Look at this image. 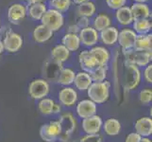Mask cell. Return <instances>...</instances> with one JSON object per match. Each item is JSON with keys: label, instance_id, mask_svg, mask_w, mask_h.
Segmentation results:
<instances>
[{"label": "cell", "instance_id": "cell-1", "mask_svg": "<svg viewBox=\"0 0 152 142\" xmlns=\"http://www.w3.org/2000/svg\"><path fill=\"white\" fill-rule=\"evenodd\" d=\"M111 86V82L106 80L99 82H93L92 85L87 89L89 99H91L96 104H102L106 102L110 98Z\"/></svg>", "mask_w": 152, "mask_h": 142}, {"label": "cell", "instance_id": "cell-2", "mask_svg": "<svg viewBox=\"0 0 152 142\" xmlns=\"http://www.w3.org/2000/svg\"><path fill=\"white\" fill-rule=\"evenodd\" d=\"M124 51V57L126 60V64L132 65L137 67L146 66L150 64L152 59L151 51H143L136 50L134 49H130Z\"/></svg>", "mask_w": 152, "mask_h": 142}, {"label": "cell", "instance_id": "cell-3", "mask_svg": "<svg viewBox=\"0 0 152 142\" xmlns=\"http://www.w3.org/2000/svg\"><path fill=\"white\" fill-rule=\"evenodd\" d=\"M41 22L42 25L45 26L46 28H48L54 32L62 28L64 24V17L61 13L53 9H49L46 10V12L41 19Z\"/></svg>", "mask_w": 152, "mask_h": 142}, {"label": "cell", "instance_id": "cell-4", "mask_svg": "<svg viewBox=\"0 0 152 142\" xmlns=\"http://www.w3.org/2000/svg\"><path fill=\"white\" fill-rule=\"evenodd\" d=\"M142 79V74H141L140 68L126 64L125 71H124V86L129 91L134 90L138 87Z\"/></svg>", "mask_w": 152, "mask_h": 142}, {"label": "cell", "instance_id": "cell-5", "mask_svg": "<svg viewBox=\"0 0 152 142\" xmlns=\"http://www.w3.org/2000/svg\"><path fill=\"white\" fill-rule=\"evenodd\" d=\"M61 128V135L60 138L62 142L68 141V138L73 135L77 129V120L73 114L66 112L61 115L60 119L58 120Z\"/></svg>", "mask_w": 152, "mask_h": 142}, {"label": "cell", "instance_id": "cell-6", "mask_svg": "<svg viewBox=\"0 0 152 142\" xmlns=\"http://www.w3.org/2000/svg\"><path fill=\"white\" fill-rule=\"evenodd\" d=\"M50 91L48 82L45 79H36L28 85V94L33 99H40L46 98Z\"/></svg>", "mask_w": 152, "mask_h": 142}, {"label": "cell", "instance_id": "cell-7", "mask_svg": "<svg viewBox=\"0 0 152 142\" xmlns=\"http://www.w3.org/2000/svg\"><path fill=\"white\" fill-rule=\"evenodd\" d=\"M61 128L59 121H51L43 124L40 128V136L45 142H54L60 138Z\"/></svg>", "mask_w": 152, "mask_h": 142}, {"label": "cell", "instance_id": "cell-8", "mask_svg": "<svg viewBox=\"0 0 152 142\" xmlns=\"http://www.w3.org/2000/svg\"><path fill=\"white\" fill-rule=\"evenodd\" d=\"M4 49L10 53H15L19 51L23 46V38L20 34L10 31L8 34L4 35L2 41Z\"/></svg>", "mask_w": 152, "mask_h": 142}, {"label": "cell", "instance_id": "cell-9", "mask_svg": "<svg viewBox=\"0 0 152 142\" xmlns=\"http://www.w3.org/2000/svg\"><path fill=\"white\" fill-rule=\"evenodd\" d=\"M103 120L100 116L94 115L87 118H83L81 122L82 130L86 135L99 134L102 129Z\"/></svg>", "mask_w": 152, "mask_h": 142}, {"label": "cell", "instance_id": "cell-10", "mask_svg": "<svg viewBox=\"0 0 152 142\" xmlns=\"http://www.w3.org/2000/svg\"><path fill=\"white\" fill-rule=\"evenodd\" d=\"M97 111V104H96L91 99H86L77 102L76 113L80 118H87L92 117L94 115H96Z\"/></svg>", "mask_w": 152, "mask_h": 142}, {"label": "cell", "instance_id": "cell-11", "mask_svg": "<svg viewBox=\"0 0 152 142\" xmlns=\"http://www.w3.org/2000/svg\"><path fill=\"white\" fill-rule=\"evenodd\" d=\"M27 8L21 3H14L8 10V20L12 25H19L27 15Z\"/></svg>", "mask_w": 152, "mask_h": 142}, {"label": "cell", "instance_id": "cell-12", "mask_svg": "<svg viewBox=\"0 0 152 142\" xmlns=\"http://www.w3.org/2000/svg\"><path fill=\"white\" fill-rule=\"evenodd\" d=\"M78 37L80 40V44L87 47H93L98 43L99 32L93 27H87L80 30Z\"/></svg>", "mask_w": 152, "mask_h": 142}, {"label": "cell", "instance_id": "cell-13", "mask_svg": "<svg viewBox=\"0 0 152 142\" xmlns=\"http://www.w3.org/2000/svg\"><path fill=\"white\" fill-rule=\"evenodd\" d=\"M78 95L75 88L64 86L59 92V102L65 107H72L77 102Z\"/></svg>", "mask_w": 152, "mask_h": 142}, {"label": "cell", "instance_id": "cell-14", "mask_svg": "<svg viewBox=\"0 0 152 142\" xmlns=\"http://www.w3.org/2000/svg\"><path fill=\"white\" fill-rule=\"evenodd\" d=\"M136 36L137 34L132 29H123L118 32L117 43L122 47L123 50L133 49Z\"/></svg>", "mask_w": 152, "mask_h": 142}, {"label": "cell", "instance_id": "cell-15", "mask_svg": "<svg viewBox=\"0 0 152 142\" xmlns=\"http://www.w3.org/2000/svg\"><path fill=\"white\" fill-rule=\"evenodd\" d=\"M62 64L53 59H50L45 64L44 66V76L49 81L57 82L60 72L62 69Z\"/></svg>", "mask_w": 152, "mask_h": 142}, {"label": "cell", "instance_id": "cell-16", "mask_svg": "<svg viewBox=\"0 0 152 142\" xmlns=\"http://www.w3.org/2000/svg\"><path fill=\"white\" fill-rule=\"evenodd\" d=\"M134 132L142 138H148L152 135V118L150 117H143L136 120L134 124Z\"/></svg>", "mask_w": 152, "mask_h": 142}, {"label": "cell", "instance_id": "cell-17", "mask_svg": "<svg viewBox=\"0 0 152 142\" xmlns=\"http://www.w3.org/2000/svg\"><path fill=\"white\" fill-rule=\"evenodd\" d=\"M90 52L96 59L97 65H108V63L111 59V53L105 46H95L91 47Z\"/></svg>", "mask_w": 152, "mask_h": 142}, {"label": "cell", "instance_id": "cell-18", "mask_svg": "<svg viewBox=\"0 0 152 142\" xmlns=\"http://www.w3.org/2000/svg\"><path fill=\"white\" fill-rule=\"evenodd\" d=\"M78 63L82 71L89 72L97 65L96 59L94 58L90 50H83L78 54Z\"/></svg>", "mask_w": 152, "mask_h": 142}, {"label": "cell", "instance_id": "cell-19", "mask_svg": "<svg viewBox=\"0 0 152 142\" xmlns=\"http://www.w3.org/2000/svg\"><path fill=\"white\" fill-rule=\"evenodd\" d=\"M119 30L115 27H109L99 32V39L106 46H113L117 43Z\"/></svg>", "mask_w": 152, "mask_h": 142}, {"label": "cell", "instance_id": "cell-20", "mask_svg": "<svg viewBox=\"0 0 152 142\" xmlns=\"http://www.w3.org/2000/svg\"><path fill=\"white\" fill-rule=\"evenodd\" d=\"M129 8L132 10L133 20L148 19L151 15L148 5L145 3H133Z\"/></svg>", "mask_w": 152, "mask_h": 142}, {"label": "cell", "instance_id": "cell-21", "mask_svg": "<svg viewBox=\"0 0 152 142\" xmlns=\"http://www.w3.org/2000/svg\"><path fill=\"white\" fill-rule=\"evenodd\" d=\"M53 33L54 32L51 29L41 24L34 29L32 32V37L36 43L43 44L45 42H48L49 39H51L52 36H53Z\"/></svg>", "mask_w": 152, "mask_h": 142}, {"label": "cell", "instance_id": "cell-22", "mask_svg": "<svg viewBox=\"0 0 152 142\" xmlns=\"http://www.w3.org/2000/svg\"><path fill=\"white\" fill-rule=\"evenodd\" d=\"M92 82L93 81L90 75L88 74V72L80 71L76 73L75 80H74V82H73V85H75L76 89H77V90L87 91V89L92 85Z\"/></svg>", "mask_w": 152, "mask_h": 142}, {"label": "cell", "instance_id": "cell-23", "mask_svg": "<svg viewBox=\"0 0 152 142\" xmlns=\"http://www.w3.org/2000/svg\"><path fill=\"white\" fill-rule=\"evenodd\" d=\"M122 125L118 119L114 118H110L106 119L102 124V129L104 133L109 136H115L121 132Z\"/></svg>", "mask_w": 152, "mask_h": 142}, {"label": "cell", "instance_id": "cell-24", "mask_svg": "<svg viewBox=\"0 0 152 142\" xmlns=\"http://www.w3.org/2000/svg\"><path fill=\"white\" fill-rule=\"evenodd\" d=\"M133 49L136 50L151 51L152 50V34H137Z\"/></svg>", "mask_w": 152, "mask_h": 142}, {"label": "cell", "instance_id": "cell-25", "mask_svg": "<svg viewBox=\"0 0 152 142\" xmlns=\"http://www.w3.org/2000/svg\"><path fill=\"white\" fill-rule=\"evenodd\" d=\"M115 18H116L118 24L122 26H129L130 24H132L133 22L132 10H130V8L128 6H124L116 10Z\"/></svg>", "mask_w": 152, "mask_h": 142}, {"label": "cell", "instance_id": "cell-26", "mask_svg": "<svg viewBox=\"0 0 152 142\" xmlns=\"http://www.w3.org/2000/svg\"><path fill=\"white\" fill-rule=\"evenodd\" d=\"M61 45H64L66 49L71 51H77L80 46V40L78 34L67 32L61 40Z\"/></svg>", "mask_w": 152, "mask_h": 142}, {"label": "cell", "instance_id": "cell-27", "mask_svg": "<svg viewBox=\"0 0 152 142\" xmlns=\"http://www.w3.org/2000/svg\"><path fill=\"white\" fill-rule=\"evenodd\" d=\"M76 73L70 67H64L60 72L57 82L62 86H70L75 80Z\"/></svg>", "mask_w": 152, "mask_h": 142}, {"label": "cell", "instance_id": "cell-28", "mask_svg": "<svg viewBox=\"0 0 152 142\" xmlns=\"http://www.w3.org/2000/svg\"><path fill=\"white\" fill-rule=\"evenodd\" d=\"M70 53L71 52L68 50L64 45H57L54 46L51 50V57L52 59L61 63L64 64V62H66L70 58Z\"/></svg>", "mask_w": 152, "mask_h": 142}, {"label": "cell", "instance_id": "cell-29", "mask_svg": "<svg viewBox=\"0 0 152 142\" xmlns=\"http://www.w3.org/2000/svg\"><path fill=\"white\" fill-rule=\"evenodd\" d=\"M152 24L149 19H138L132 22V29L136 34H148L150 32Z\"/></svg>", "mask_w": 152, "mask_h": 142}, {"label": "cell", "instance_id": "cell-30", "mask_svg": "<svg viewBox=\"0 0 152 142\" xmlns=\"http://www.w3.org/2000/svg\"><path fill=\"white\" fill-rule=\"evenodd\" d=\"M46 5L44 3H36V4H31L28 10H27L28 14L29 15L30 18H32L33 20L41 21L43 15L46 12Z\"/></svg>", "mask_w": 152, "mask_h": 142}, {"label": "cell", "instance_id": "cell-31", "mask_svg": "<svg viewBox=\"0 0 152 142\" xmlns=\"http://www.w3.org/2000/svg\"><path fill=\"white\" fill-rule=\"evenodd\" d=\"M93 82H99L106 80L108 75V66L107 65H96L92 70L88 72Z\"/></svg>", "mask_w": 152, "mask_h": 142}, {"label": "cell", "instance_id": "cell-32", "mask_svg": "<svg viewBox=\"0 0 152 142\" xmlns=\"http://www.w3.org/2000/svg\"><path fill=\"white\" fill-rule=\"evenodd\" d=\"M111 24H112L111 18H110L107 14L100 13V14L96 15L95 19H94L93 28L96 31H98V32H100V31H102L103 29L111 27Z\"/></svg>", "mask_w": 152, "mask_h": 142}, {"label": "cell", "instance_id": "cell-33", "mask_svg": "<svg viewBox=\"0 0 152 142\" xmlns=\"http://www.w3.org/2000/svg\"><path fill=\"white\" fill-rule=\"evenodd\" d=\"M96 5L94 4L92 1H87V2L81 3V4L78 5L77 13L80 16L90 18L96 13Z\"/></svg>", "mask_w": 152, "mask_h": 142}, {"label": "cell", "instance_id": "cell-34", "mask_svg": "<svg viewBox=\"0 0 152 142\" xmlns=\"http://www.w3.org/2000/svg\"><path fill=\"white\" fill-rule=\"evenodd\" d=\"M56 102L52 99L44 98L39 101L38 102V109L42 115L50 116L52 115V110H53L54 104Z\"/></svg>", "mask_w": 152, "mask_h": 142}, {"label": "cell", "instance_id": "cell-35", "mask_svg": "<svg viewBox=\"0 0 152 142\" xmlns=\"http://www.w3.org/2000/svg\"><path fill=\"white\" fill-rule=\"evenodd\" d=\"M71 3H72L71 0H50L49 1L51 9L56 10L61 13H65L69 10Z\"/></svg>", "mask_w": 152, "mask_h": 142}, {"label": "cell", "instance_id": "cell-36", "mask_svg": "<svg viewBox=\"0 0 152 142\" xmlns=\"http://www.w3.org/2000/svg\"><path fill=\"white\" fill-rule=\"evenodd\" d=\"M139 101L143 105H148L152 101V90L150 88H145L139 93Z\"/></svg>", "mask_w": 152, "mask_h": 142}, {"label": "cell", "instance_id": "cell-37", "mask_svg": "<svg viewBox=\"0 0 152 142\" xmlns=\"http://www.w3.org/2000/svg\"><path fill=\"white\" fill-rule=\"evenodd\" d=\"M103 136L100 134L94 135H85L78 140V142H102Z\"/></svg>", "mask_w": 152, "mask_h": 142}, {"label": "cell", "instance_id": "cell-38", "mask_svg": "<svg viewBox=\"0 0 152 142\" xmlns=\"http://www.w3.org/2000/svg\"><path fill=\"white\" fill-rule=\"evenodd\" d=\"M106 3L110 9L116 10L124 7L126 3H127V0H106Z\"/></svg>", "mask_w": 152, "mask_h": 142}, {"label": "cell", "instance_id": "cell-39", "mask_svg": "<svg viewBox=\"0 0 152 142\" xmlns=\"http://www.w3.org/2000/svg\"><path fill=\"white\" fill-rule=\"evenodd\" d=\"M144 79L148 83L152 82V65L151 64L145 66L144 70Z\"/></svg>", "mask_w": 152, "mask_h": 142}, {"label": "cell", "instance_id": "cell-40", "mask_svg": "<svg viewBox=\"0 0 152 142\" xmlns=\"http://www.w3.org/2000/svg\"><path fill=\"white\" fill-rule=\"evenodd\" d=\"M80 29H85L87 27H90V20L87 17H83V16H80V18L77 19V22L76 24Z\"/></svg>", "mask_w": 152, "mask_h": 142}, {"label": "cell", "instance_id": "cell-41", "mask_svg": "<svg viewBox=\"0 0 152 142\" xmlns=\"http://www.w3.org/2000/svg\"><path fill=\"white\" fill-rule=\"evenodd\" d=\"M141 138L142 136H140L136 132H132L126 136L125 142H140Z\"/></svg>", "mask_w": 152, "mask_h": 142}, {"label": "cell", "instance_id": "cell-42", "mask_svg": "<svg viewBox=\"0 0 152 142\" xmlns=\"http://www.w3.org/2000/svg\"><path fill=\"white\" fill-rule=\"evenodd\" d=\"M80 28L77 27V26L76 24H73L71 26H69L68 27V32L69 33H76V34H78V32H80Z\"/></svg>", "mask_w": 152, "mask_h": 142}, {"label": "cell", "instance_id": "cell-43", "mask_svg": "<svg viewBox=\"0 0 152 142\" xmlns=\"http://www.w3.org/2000/svg\"><path fill=\"white\" fill-rule=\"evenodd\" d=\"M61 105L60 103H55L53 110H52V114L57 115V114H61Z\"/></svg>", "mask_w": 152, "mask_h": 142}, {"label": "cell", "instance_id": "cell-44", "mask_svg": "<svg viewBox=\"0 0 152 142\" xmlns=\"http://www.w3.org/2000/svg\"><path fill=\"white\" fill-rule=\"evenodd\" d=\"M44 0H27V2L31 5V4H36V3H43Z\"/></svg>", "mask_w": 152, "mask_h": 142}, {"label": "cell", "instance_id": "cell-45", "mask_svg": "<svg viewBox=\"0 0 152 142\" xmlns=\"http://www.w3.org/2000/svg\"><path fill=\"white\" fill-rule=\"evenodd\" d=\"M71 1H73L75 4L80 5L81 3H84V2H87V1H91V0H71Z\"/></svg>", "mask_w": 152, "mask_h": 142}, {"label": "cell", "instance_id": "cell-46", "mask_svg": "<svg viewBox=\"0 0 152 142\" xmlns=\"http://www.w3.org/2000/svg\"><path fill=\"white\" fill-rule=\"evenodd\" d=\"M4 46H3V43H2V41L0 40V55H1L3 52H4Z\"/></svg>", "mask_w": 152, "mask_h": 142}, {"label": "cell", "instance_id": "cell-47", "mask_svg": "<svg viewBox=\"0 0 152 142\" xmlns=\"http://www.w3.org/2000/svg\"><path fill=\"white\" fill-rule=\"evenodd\" d=\"M140 142H152L149 138H142L140 140Z\"/></svg>", "mask_w": 152, "mask_h": 142}, {"label": "cell", "instance_id": "cell-48", "mask_svg": "<svg viewBox=\"0 0 152 142\" xmlns=\"http://www.w3.org/2000/svg\"><path fill=\"white\" fill-rule=\"evenodd\" d=\"M134 3H145L148 2V0H133Z\"/></svg>", "mask_w": 152, "mask_h": 142}, {"label": "cell", "instance_id": "cell-49", "mask_svg": "<svg viewBox=\"0 0 152 142\" xmlns=\"http://www.w3.org/2000/svg\"><path fill=\"white\" fill-rule=\"evenodd\" d=\"M22 2H27V0H21Z\"/></svg>", "mask_w": 152, "mask_h": 142}, {"label": "cell", "instance_id": "cell-50", "mask_svg": "<svg viewBox=\"0 0 152 142\" xmlns=\"http://www.w3.org/2000/svg\"><path fill=\"white\" fill-rule=\"evenodd\" d=\"M0 27H1V19H0Z\"/></svg>", "mask_w": 152, "mask_h": 142}, {"label": "cell", "instance_id": "cell-51", "mask_svg": "<svg viewBox=\"0 0 152 142\" xmlns=\"http://www.w3.org/2000/svg\"><path fill=\"white\" fill-rule=\"evenodd\" d=\"M0 40H1V33H0Z\"/></svg>", "mask_w": 152, "mask_h": 142}, {"label": "cell", "instance_id": "cell-52", "mask_svg": "<svg viewBox=\"0 0 152 142\" xmlns=\"http://www.w3.org/2000/svg\"><path fill=\"white\" fill-rule=\"evenodd\" d=\"M65 142H70V141H65Z\"/></svg>", "mask_w": 152, "mask_h": 142}]
</instances>
